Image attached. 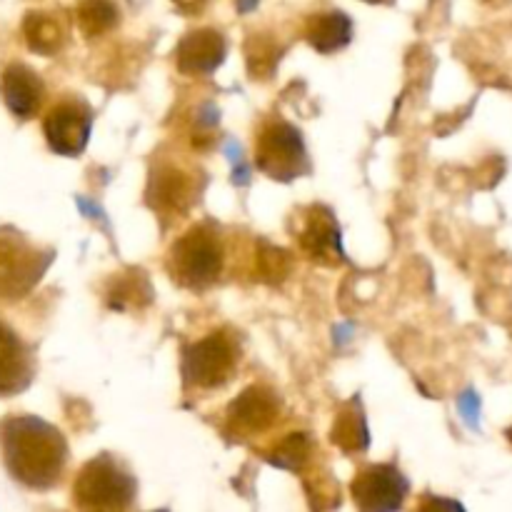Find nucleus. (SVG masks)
I'll list each match as a JSON object with an SVG mask.
<instances>
[{"mask_svg":"<svg viewBox=\"0 0 512 512\" xmlns=\"http://www.w3.org/2000/svg\"><path fill=\"white\" fill-rule=\"evenodd\" d=\"M333 443L338 445L340 450H345V453H360V450L368 448L370 435L358 398L345 403L343 408H340V413L335 415Z\"/></svg>","mask_w":512,"mask_h":512,"instance_id":"nucleus-16","label":"nucleus"},{"mask_svg":"<svg viewBox=\"0 0 512 512\" xmlns=\"http://www.w3.org/2000/svg\"><path fill=\"white\" fill-rule=\"evenodd\" d=\"M198 190V180L193 173L178 168L170 160H163V163H158V170L150 173L145 198H148V205L155 210V215H160L163 223H168V220L188 215V210L198 200Z\"/></svg>","mask_w":512,"mask_h":512,"instance_id":"nucleus-7","label":"nucleus"},{"mask_svg":"<svg viewBox=\"0 0 512 512\" xmlns=\"http://www.w3.org/2000/svg\"><path fill=\"white\" fill-rule=\"evenodd\" d=\"M108 300H110V308H118V310L135 308V305L140 308L143 303H148L150 285L148 280H145L143 270H138V275H128V278L115 280V285L108 293Z\"/></svg>","mask_w":512,"mask_h":512,"instance_id":"nucleus-20","label":"nucleus"},{"mask_svg":"<svg viewBox=\"0 0 512 512\" xmlns=\"http://www.w3.org/2000/svg\"><path fill=\"white\" fill-rule=\"evenodd\" d=\"M0 95L10 113L18 120H30L38 115L45 98V85L33 68L13 63L0 75Z\"/></svg>","mask_w":512,"mask_h":512,"instance_id":"nucleus-12","label":"nucleus"},{"mask_svg":"<svg viewBox=\"0 0 512 512\" xmlns=\"http://www.w3.org/2000/svg\"><path fill=\"white\" fill-rule=\"evenodd\" d=\"M408 490V480L395 465H370L353 480V500L360 510H398Z\"/></svg>","mask_w":512,"mask_h":512,"instance_id":"nucleus-10","label":"nucleus"},{"mask_svg":"<svg viewBox=\"0 0 512 512\" xmlns=\"http://www.w3.org/2000/svg\"><path fill=\"white\" fill-rule=\"evenodd\" d=\"M33 378V360L23 340L0 323V398L18 395Z\"/></svg>","mask_w":512,"mask_h":512,"instance_id":"nucleus-14","label":"nucleus"},{"mask_svg":"<svg viewBox=\"0 0 512 512\" xmlns=\"http://www.w3.org/2000/svg\"><path fill=\"white\" fill-rule=\"evenodd\" d=\"M168 268L180 285L203 290L223 273V243L213 225L203 223L180 235L170 248Z\"/></svg>","mask_w":512,"mask_h":512,"instance_id":"nucleus-3","label":"nucleus"},{"mask_svg":"<svg viewBox=\"0 0 512 512\" xmlns=\"http://www.w3.org/2000/svg\"><path fill=\"white\" fill-rule=\"evenodd\" d=\"M240 348L235 338L225 330H215L208 338L198 340L185 348L183 353V375L185 383L195 388L213 390L223 388L238 370Z\"/></svg>","mask_w":512,"mask_h":512,"instance_id":"nucleus-6","label":"nucleus"},{"mask_svg":"<svg viewBox=\"0 0 512 512\" xmlns=\"http://www.w3.org/2000/svg\"><path fill=\"white\" fill-rule=\"evenodd\" d=\"M253 3H255V0H240V8H243V10H248L250 5H253Z\"/></svg>","mask_w":512,"mask_h":512,"instance_id":"nucleus-25","label":"nucleus"},{"mask_svg":"<svg viewBox=\"0 0 512 512\" xmlns=\"http://www.w3.org/2000/svg\"><path fill=\"white\" fill-rule=\"evenodd\" d=\"M508 438H510V443H512V428L508 430Z\"/></svg>","mask_w":512,"mask_h":512,"instance_id":"nucleus-28","label":"nucleus"},{"mask_svg":"<svg viewBox=\"0 0 512 512\" xmlns=\"http://www.w3.org/2000/svg\"><path fill=\"white\" fill-rule=\"evenodd\" d=\"M300 248L310 260L320 265H340L345 263L343 245H340V225L333 218L328 208H310L305 210L303 223H300L298 233Z\"/></svg>","mask_w":512,"mask_h":512,"instance_id":"nucleus-11","label":"nucleus"},{"mask_svg":"<svg viewBox=\"0 0 512 512\" xmlns=\"http://www.w3.org/2000/svg\"><path fill=\"white\" fill-rule=\"evenodd\" d=\"M93 128V110L85 100L68 98L48 110L43 120L45 140L58 155H80Z\"/></svg>","mask_w":512,"mask_h":512,"instance_id":"nucleus-9","label":"nucleus"},{"mask_svg":"<svg viewBox=\"0 0 512 512\" xmlns=\"http://www.w3.org/2000/svg\"><path fill=\"white\" fill-rule=\"evenodd\" d=\"M245 55H248V70L253 78H270L280 60V48L265 35H253L245 43Z\"/></svg>","mask_w":512,"mask_h":512,"instance_id":"nucleus-21","label":"nucleus"},{"mask_svg":"<svg viewBox=\"0 0 512 512\" xmlns=\"http://www.w3.org/2000/svg\"><path fill=\"white\" fill-rule=\"evenodd\" d=\"M255 165L283 183L308 173L310 160L300 130L280 118L268 120L255 138Z\"/></svg>","mask_w":512,"mask_h":512,"instance_id":"nucleus-5","label":"nucleus"},{"mask_svg":"<svg viewBox=\"0 0 512 512\" xmlns=\"http://www.w3.org/2000/svg\"><path fill=\"white\" fill-rule=\"evenodd\" d=\"M135 495L138 483L110 453L85 463L73 485V503L83 510H125Z\"/></svg>","mask_w":512,"mask_h":512,"instance_id":"nucleus-2","label":"nucleus"},{"mask_svg":"<svg viewBox=\"0 0 512 512\" xmlns=\"http://www.w3.org/2000/svg\"><path fill=\"white\" fill-rule=\"evenodd\" d=\"M290 258L285 250L273 248L268 243H260V250L255 253V273L265 283H280L288 275Z\"/></svg>","mask_w":512,"mask_h":512,"instance_id":"nucleus-22","label":"nucleus"},{"mask_svg":"<svg viewBox=\"0 0 512 512\" xmlns=\"http://www.w3.org/2000/svg\"><path fill=\"white\" fill-rule=\"evenodd\" d=\"M485 3H490V5H505V3H508V0H485Z\"/></svg>","mask_w":512,"mask_h":512,"instance_id":"nucleus-26","label":"nucleus"},{"mask_svg":"<svg viewBox=\"0 0 512 512\" xmlns=\"http://www.w3.org/2000/svg\"><path fill=\"white\" fill-rule=\"evenodd\" d=\"M310 455H313V440H310L308 433H290L288 438L280 440L275 445L273 453L268 455L270 465L275 468H285V470H303L308 465Z\"/></svg>","mask_w":512,"mask_h":512,"instance_id":"nucleus-19","label":"nucleus"},{"mask_svg":"<svg viewBox=\"0 0 512 512\" xmlns=\"http://www.w3.org/2000/svg\"><path fill=\"white\" fill-rule=\"evenodd\" d=\"M50 263V250H38L18 230H0V300L25 298Z\"/></svg>","mask_w":512,"mask_h":512,"instance_id":"nucleus-4","label":"nucleus"},{"mask_svg":"<svg viewBox=\"0 0 512 512\" xmlns=\"http://www.w3.org/2000/svg\"><path fill=\"white\" fill-rule=\"evenodd\" d=\"M75 20L83 30L85 38H98L118 25L120 10L113 0H78L75 5Z\"/></svg>","mask_w":512,"mask_h":512,"instance_id":"nucleus-18","label":"nucleus"},{"mask_svg":"<svg viewBox=\"0 0 512 512\" xmlns=\"http://www.w3.org/2000/svg\"><path fill=\"white\" fill-rule=\"evenodd\" d=\"M173 3L183 15H200L205 5H208V0H173Z\"/></svg>","mask_w":512,"mask_h":512,"instance_id":"nucleus-24","label":"nucleus"},{"mask_svg":"<svg viewBox=\"0 0 512 512\" xmlns=\"http://www.w3.org/2000/svg\"><path fill=\"white\" fill-rule=\"evenodd\" d=\"M305 38L313 45L318 53H335V50L345 48L353 38V23L340 10H330V13L313 15L305 25Z\"/></svg>","mask_w":512,"mask_h":512,"instance_id":"nucleus-15","label":"nucleus"},{"mask_svg":"<svg viewBox=\"0 0 512 512\" xmlns=\"http://www.w3.org/2000/svg\"><path fill=\"white\" fill-rule=\"evenodd\" d=\"M223 33L213 28L190 30L175 48V63L185 75H210L225 60Z\"/></svg>","mask_w":512,"mask_h":512,"instance_id":"nucleus-13","label":"nucleus"},{"mask_svg":"<svg viewBox=\"0 0 512 512\" xmlns=\"http://www.w3.org/2000/svg\"><path fill=\"white\" fill-rule=\"evenodd\" d=\"M368 3H390V0H368Z\"/></svg>","mask_w":512,"mask_h":512,"instance_id":"nucleus-27","label":"nucleus"},{"mask_svg":"<svg viewBox=\"0 0 512 512\" xmlns=\"http://www.w3.org/2000/svg\"><path fill=\"white\" fill-rule=\"evenodd\" d=\"M23 38L30 50L40 55H53L63 48L65 43V28L60 18L50 13H28L23 20Z\"/></svg>","mask_w":512,"mask_h":512,"instance_id":"nucleus-17","label":"nucleus"},{"mask_svg":"<svg viewBox=\"0 0 512 512\" xmlns=\"http://www.w3.org/2000/svg\"><path fill=\"white\" fill-rule=\"evenodd\" d=\"M280 418V400L273 390L268 388H253L243 390L238 398L230 403L228 415H225V433L230 440H253L258 435L268 433Z\"/></svg>","mask_w":512,"mask_h":512,"instance_id":"nucleus-8","label":"nucleus"},{"mask_svg":"<svg viewBox=\"0 0 512 512\" xmlns=\"http://www.w3.org/2000/svg\"><path fill=\"white\" fill-rule=\"evenodd\" d=\"M458 405H460V410H463V418L468 420L470 425H475V415H478V410H480V400H478V395H475V393H465V395H460Z\"/></svg>","mask_w":512,"mask_h":512,"instance_id":"nucleus-23","label":"nucleus"},{"mask_svg":"<svg viewBox=\"0 0 512 512\" xmlns=\"http://www.w3.org/2000/svg\"><path fill=\"white\" fill-rule=\"evenodd\" d=\"M0 450L8 473L33 490L53 488L68 463V443L60 430L33 415L0 423Z\"/></svg>","mask_w":512,"mask_h":512,"instance_id":"nucleus-1","label":"nucleus"}]
</instances>
